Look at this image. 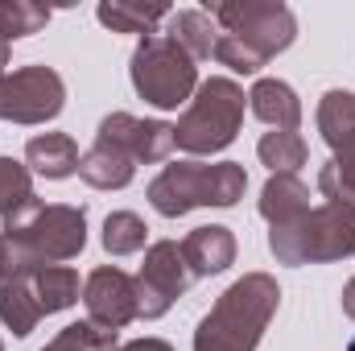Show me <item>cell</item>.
Wrapping results in <instances>:
<instances>
[{
    "instance_id": "18",
    "label": "cell",
    "mask_w": 355,
    "mask_h": 351,
    "mask_svg": "<svg viewBox=\"0 0 355 351\" xmlns=\"http://www.w3.org/2000/svg\"><path fill=\"white\" fill-rule=\"evenodd\" d=\"M166 33L174 37V42L190 54V58H194V62L215 58L219 25L211 21V12H207V8H182V12H170V29H166Z\"/></svg>"
},
{
    "instance_id": "1",
    "label": "cell",
    "mask_w": 355,
    "mask_h": 351,
    "mask_svg": "<svg viewBox=\"0 0 355 351\" xmlns=\"http://www.w3.org/2000/svg\"><path fill=\"white\" fill-rule=\"evenodd\" d=\"M211 21L219 25L215 58L232 67L236 75H257L268 58L293 46L297 21L285 4L261 0H232V4H207Z\"/></svg>"
},
{
    "instance_id": "4",
    "label": "cell",
    "mask_w": 355,
    "mask_h": 351,
    "mask_svg": "<svg viewBox=\"0 0 355 351\" xmlns=\"http://www.w3.org/2000/svg\"><path fill=\"white\" fill-rule=\"evenodd\" d=\"M248 190V174L236 162H174L149 182V203L157 215L178 219L194 207H236Z\"/></svg>"
},
{
    "instance_id": "10",
    "label": "cell",
    "mask_w": 355,
    "mask_h": 351,
    "mask_svg": "<svg viewBox=\"0 0 355 351\" xmlns=\"http://www.w3.org/2000/svg\"><path fill=\"white\" fill-rule=\"evenodd\" d=\"M132 281H137V318H162L190 289L194 277H190V268L182 261V248L174 240H157L145 248V264Z\"/></svg>"
},
{
    "instance_id": "15",
    "label": "cell",
    "mask_w": 355,
    "mask_h": 351,
    "mask_svg": "<svg viewBox=\"0 0 355 351\" xmlns=\"http://www.w3.org/2000/svg\"><path fill=\"white\" fill-rule=\"evenodd\" d=\"M25 166L29 174H42V178H71L79 174V145L75 137L67 132H42V137H29L25 145Z\"/></svg>"
},
{
    "instance_id": "20",
    "label": "cell",
    "mask_w": 355,
    "mask_h": 351,
    "mask_svg": "<svg viewBox=\"0 0 355 351\" xmlns=\"http://www.w3.org/2000/svg\"><path fill=\"white\" fill-rule=\"evenodd\" d=\"M29 285H33V293H37L42 314H58V310H71V306L79 302V273L67 268V264L33 268V273H29Z\"/></svg>"
},
{
    "instance_id": "17",
    "label": "cell",
    "mask_w": 355,
    "mask_h": 351,
    "mask_svg": "<svg viewBox=\"0 0 355 351\" xmlns=\"http://www.w3.org/2000/svg\"><path fill=\"white\" fill-rule=\"evenodd\" d=\"M132 174H137V162L124 157L116 145H107L99 137H95V145H91L87 153L79 157V178L87 186H95V190H124L132 182Z\"/></svg>"
},
{
    "instance_id": "13",
    "label": "cell",
    "mask_w": 355,
    "mask_h": 351,
    "mask_svg": "<svg viewBox=\"0 0 355 351\" xmlns=\"http://www.w3.org/2000/svg\"><path fill=\"white\" fill-rule=\"evenodd\" d=\"M261 215L268 219L272 232L302 223L310 215V186L297 174H272L261 190Z\"/></svg>"
},
{
    "instance_id": "22",
    "label": "cell",
    "mask_w": 355,
    "mask_h": 351,
    "mask_svg": "<svg viewBox=\"0 0 355 351\" xmlns=\"http://www.w3.org/2000/svg\"><path fill=\"white\" fill-rule=\"evenodd\" d=\"M257 157L265 162L272 174H297V166H306V141H302V132L272 128V132L261 137Z\"/></svg>"
},
{
    "instance_id": "21",
    "label": "cell",
    "mask_w": 355,
    "mask_h": 351,
    "mask_svg": "<svg viewBox=\"0 0 355 351\" xmlns=\"http://www.w3.org/2000/svg\"><path fill=\"white\" fill-rule=\"evenodd\" d=\"M174 8L166 4H128V0H112V4H99V25H107L112 33H153L157 21H166Z\"/></svg>"
},
{
    "instance_id": "26",
    "label": "cell",
    "mask_w": 355,
    "mask_h": 351,
    "mask_svg": "<svg viewBox=\"0 0 355 351\" xmlns=\"http://www.w3.org/2000/svg\"><path fill=\"white\" fill-rule=\"evenodd\" d=\"M42 351H116V331H99L91 323H71Z\"/></svg>"
},
{
    "instance_id": "9",
    "label": "cell",
    "mask_w": 355,
    "mask_h": 351,
    "mask_svg": "<svg viewBox=\"0 0 355 351\" xmlns=\"http://www.w3.org/2000/svg\"><path fill=\"white\" fill-rule=\"evenodd\" d=\"M67 108V83L50 67H21L0 75V120L46 124Z\"/></svg>"
},
{
    "instance_id": "5",
    "label": "cell",
    "mask_w": 355,
    "mask_h": 351,
    "mask_svg": "<svg viewBox=\"0 0 355 351\" xmlns=\"http://www.w3.org/2000/svg\"><path fill=\"white\" fill-rule=\"evenodd\" d=\"M268 252L277 264H331L355 257V203L322 198L302 223L268 232Z\"/></svg>"
},
{
    "instance_id": "14",
    "label": "cell",
    "mask_w": 355,
    "mask_h": 351,
    "mask_svg": "<svg viewBox=\"0 0 355 351\" xmlns=\"http://www.w3.org/2000/svg\"><path fill=\"white\" fill-rule=\"evenodd\" d=\"M182 261L190 268V277H211V273H223L227 264L236 261V236L219 223L211 228H194L182 244Z\"/></svg>"
},
{
    "instance_id": "12",
    "label": "cell",
    "mask_w": 355,
    "mask_h": 351,
    "mask_svg": "<svg viewBox=\"0 0 355 351\" xmlns=\"http://www.w3.org/2000/svg\"><path fill=\"white\" fill-rule=\"evenodd\" d=\"M99 141L116 145L124 157H132L137 166H153V162H166L174 153V124H162V120H141L132 112H112L99 120Z\"/></svg>"
},
{
    "instance_id": "8",
    "label": "cell",
    "mask_w": 355,
    "mask_h": 351,
    "mask_svg": "<svg viewBox=\"0 0 355 351\" xmlns=\"http://www.w3.org/2000/svg\"><path fill=\"white\" fill-rule=\"evenodd\" d=\"M318 132L331 145V162L318 170L322 198L355 203V95L352 91H327L318 103Z\"/></svg>"
},
{
    "instance_id": "31",
    "label": "cell",
    "mask_w": 355,
    "mask_h": 351,
    "mask_svg": "<svg viewBox=\"0 0 355 351\" xmlns=\"http://www.w3.org/2000/svg\"><path fill=\"white\" fill-rule=\"evenodd\" d=\"M347 351H355V339H352V348H347Z\"/></svg>"
},
{
    "instance_id": "32",
    "label": "cell",
    "mask_w": 355,
    "mask_h": 351,
    "mask_svg": "<svg viewBox=\"0 0 355 351\" xmlns=\"http://www.w3.org/2000/svg\"><path fill=\"white\" fill-rule=\"evenodd\" d=\"M0 351H4V343H0Z\"/></svg>"
},
{
    "instance_id": "6",
    "label": "cell",
    "mask_w": 355,
    "mask_h": 351,
    "mask_svg": "<svg viewBox=\"0 0 355 351\" xmlns=\"http://www.w3.org/2000/svg\"><path fill=\"white\" fill-rule=\"evenodd\" d=\"M244 124V91L232 79H207L198 83L194 99L186 103L182 120L174 124V149L190 157L223 153Z\"/></svg>"
},
{
    "instance_id": "27",
    "label": "cell",
    "mask_w": 355,
    "mask_h": 351,
    "mask_svg": "<svg viewBox=\"0 0 355 351\" xmlns=\"http://www.w3.org/2000/svg\"><path fill=\"white\" fill-rule=\"evenodd\" d=\"M12 277H25V264L17 261V252H12V244L0 236V285L4 281H12Z\"/></svg>"
},
{
    "instance_id": "25",
    "label": "cell",
    "mask_w": 355,
    "mask_h": 351,
    "mask_svg": "<svg viewBox=\"0 0 355 351\" xmlns=\"http://www.w3.org/2000/svg\"><path fill=\"white\" fill-rule=\"evenodd\" d=\"M25 203H33V174L29 166L12 162V157H0V215H17Z\"/></svg>"
},
{
    "instance_id": "24",
    "label": "cell",
    "mask_w": 355,
    "mask_h": 351,
    "mask_svg": "<svg viewBox=\"0 0 355 351\" xmlns=\"http://www.w3.org/2000/svg\"><path fill=\"white\" fill-rule=\"evenodd\" d=\"M50 25V8L29 4V0H0V42H17L29 33H42Z\"/></svg>"
},
{
    "instance_id": "28",
    "label": "cell",
    "mask_w": 355,
    "mask_h": 351,
    "mask_svg": "<svg viewBox=\"0 0 355 351\" xmlns=\"http://www.w3.org/2000/svg\"><path fill=\"white\" fill-rule=\"evenodd\" d=\"M116 351H174L166 339H132V343H120Z\"/></svg>"
},
{
    "instance_id": "2",
    "label": "cell",
    "mask_w": 355,
    "mask_h": 351,
    "mask_svg": "<svg viewBox=\"0 0 355 351\" xmlns=\"http://www.w3.org/2000/svg\"><path fill=\"white\" fill-rule=\"evenodd\" d=\"M277 306H281V285L268 273L240 277L232 289L219 293V302L198 323L194 351H257Z\"/></svg>"
},
{
    "instance_id": "16",
    "label": "cell",
    "mask_w": 355,
    "mask_h": 351,
    "mask_svg": "<svg viewBox=\"0 0 355 351\" xmlns=\"http://www.w3.org/2000/svg\"><path fill=\"white\" fill-rule=\"evenodd\" d=\"M248 108L257 120H265L268 128H285V132H297L302 124V99L297 91L281 79H261L252 95H248Z\"/></svg>"
},
{
    "instance_id": "29",
    "label": "cell",
    "mask_w": 355,
    "mask_h": 351,
    "mask_svg": "<svg viewBox=\"0 0 355 351\" xmlns=\"http://www.w3.org/2000/svg\"><path fill=\"white\" fill-rule=\"evenodd\" d=\"M343 314H347V318H355V277L343 285Z\"/></svg>"
},
{
    "instance_id": "7",
    "label": "cell",
    "mask_w": 355,
    "mask_h": 351,
    "mask_svg": "<svg viewBox=\"0 0 355 351\" xmlns=\"http://www.w3.org/2000/svg\"><path fill=\"white\" fill-rule=\"evenodd\" d=\"M132 87L153 108H182L198 91V67L170 33H149L132 50Z\"/></svg>"
},
{
    "instance_id": "3",
    "label": "cell",
    "mask_w": 355,
    "mask_h": 351,
    "mask_svg": "<svg viewBox=\"0 0 355 351\" xmlns=\"http://www.w3.org/2000/svg\"><path fill=\"white\" fill-rule=\"evenodd\" d=\"M17 261L25 264V273L46 268V264L71 261L83 252L87 244V211L83 207H67V203H25L17 215L4 219L0 232Z\"/></svg>"
},
{
    "instance_id": "11",
    "label": "cell",
    "mask_w": 355,
    "mask_h": 351,
    "mask_svg": "<svg viewBox=\"0 0 355 351\" xmlns=\"http://www.w3.org/2000/svg\"><path fill=\"white\" fill-rule=\"evenodd\" d=\"M83 306H87L91 327L124 331L137 318V281L116 264H99L83 285Z\"/></svg>"
},
{
    "instance_id": "23",
    "label": "cell",
    "mask_w": 355,
    "mask_h": 351,
    "mask_svg": "<svg viewBox=\"0 0 355 351\" xmlns=\"http://www.w3.org/2000/svg\"><path fill=\"white\" fill-rule=\"evenodd\" d=\"M145 240H149V228H145L141 215H132V211H112V215L103 219V248H107L112 257H132V252L145 248Z\"/></svg>"
},
{
    "instance_id": "30",
    "label": "cell",
    "mask_w": 355,
    "mask_h": 351,
    "mask_svg": "<svg viewBox=\"0 0 355 351\" xmlns=\"http://www.w3.org/2000/svg\"><path fill=\"white\" fill-rule=\"evenodd\" d=\"M0 67H8V46L0 42Z\"/></svg>"
},
{
    "instance_id": "19",
    "label": "cell",
    "mask_w": 355,
    "mask_h": 351,
    "mask_svg": "<svg viewBox=\"0 0 355 351\" xmlns=\"http://www.w3.org/2000/svg\"><path fill=\"white\" fill-rule=\"evenodd\" d=\"M0 323H4L17 339H25V335L42 323V306H37V293H33V285H29V273L0 285Z\"/></svg>"
}]
</instances>
